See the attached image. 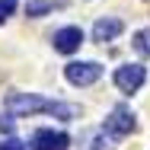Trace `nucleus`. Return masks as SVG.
<instances>
[{
    "label": "nucleus",
    "mask_w": 150,
    "mask_h": 150,
    "mask_svg": "<svg viewBox=\"0 0 150 150\" xmlns=\"http://www.w3.org/2000/svg\"><path fill=\"white\" fill-rule=\"evenodd\" d=\"M3 109L6 115H35V112H48L61 121H74L80 118V105L74 102H58V99H45V96H35V93H10L3 99Z\"/></svg>",
    "instance_id": "f257e3e1"
},
{
    "label": "nucleus",
    "mask_w": 150,
    "mask_h": 150,
    "mask_svg": "<svg viewBox=\"0 0 150 150\" xmlns=\"http://www.w3.org/2000/svg\"><path fill=\"white\" fill-rule=\"evenodd\" d=\"M64 77L70 86H93L99 77H102V67L96 61H70L64 67Z\"/></svg>",
    "instance_id": "f03ea898"
},
{
    "label": "nucleus",
    "mask_w": 150,
    "mask_h": 150,
    "mask_svg": "<svg viewBox=\"0 0 150 150\" xmlns=\"http://www.w3.org/2000/svg\"><path fill=\"white\" fill-rule=\"evenodd\" d=\"M134 125H137V121H134V112H131L128 105H115V109L109 112V118H105V128H102V131H105L109 137H125V134L134 131Z\"/></svg>",
    "instance_id": "7ed1b4c3"
},
{
    "label": "nucleus",
    "mask_w": 150,
    "mask_h": 150,
    "mask_svg": "<svg viewBox=\"0 0 150 150\" xmlns=\"http://www.w3.org/2000/svg\"><path fill=\"white\" fill-rule=\"evenodd\" d=\"M112 80H115V86L121 93H137L147 80V70H144V64H121Z\"/></svg>",
    "instance_id": "20e7f679"
},
{
    "label": "nucleus",
    "mask_w": 150,
    "mask_h": 150,
    "mask_svg": "<svg viewBox=\"0 0 150 150\" xmlns=\"http://www.w3.org/2000/svg\"><path fill=\"white\" fill-rule=\"evenodd\" d=\"M70 147V137L64 131H54V128H42L32 134V147L29 150H67Z\"/></svg>",
    "instance_id": "39448f33"
},
{
    "label": "nucleus",
    "mask_w": 150,
    "mask_h": 150,
    "mask_svg": "<svg viewBox=\"0 0 150 150\" xmlns=\"http://www.w3.org/2000/svg\"><path fill=\"white\" fill-rule=\"evenodd\" d=\"M54 51H61V54H74L80 45H83V29L80 26H64V29L54 32Z\"/></svg>",
    "instance_id": "423d86ee"
},
{
    "label": "nucleus",
    "mask_w": 150,
    "mask_h": 150,
    "mask_svg": "<svg viewBox=\"0 0 150 150\" xmlns=\"http://www.w3.org/2000/svg\"><path fill=\"white\" fill-rule=\"evenodd\" d=\"M121 29H125V23H121L118 16H102V19H96V26H93V42H112V38H118Z\"/></svg>",
    "instance_id": "0eeeda50"
},
{
    "label": "nucleus",
    "mask_w": 150,
    "mask_h": 150,
    "mask_svg": "<svg viewBox=\"0 0 150 150\" xmlns=\"http://www.w3.org/2000/svg\"><path fill=\"white\" fill-rule=\"evenodd\" d=\"M61 3L58 0H26V16H45V13H51V10H58Z\"/></svg>",
    "instance_id": "6e6552de"
},
{
    "label": "nucleus",
    "mask_w": 150,
    "mask_h": 150,
    "mask_svg": "<svg viewBox=\"0 0 150 150\" xmlns=\"http://www.w3.org/2000/svg\"><path fill=\"white\" fill-rule=\"evenodd\" d=\"M134 51L137 54H144V58H150V26L147 29H141V32H134Z\"/></svg>",
    "instance_id": "1a4fd4ad"
},
{
    "label": "nucleus",
    "mask_w": 150,
    "mask_h": 150,
    "mask_svg": "<svg viewBox=\"0 0 150 150\" xmlns=\"http://www.w3.org/2000/svg\"><path fill=\"white\" fill-rule=\"evenodd\" d=\"M112 141H115V137H109L105 131H96V134H93V147H90V150H112Z\"/></svg>",
    "instance_id": "9d476101"
},
{
    "label": "nucleus",
    "mask_w": 150,
    "mask_h": 150,
    "mask_svg": "<svg viewBox=\"0 0 150 150\" xmlns=\"http://www.w3.org/2000/svg\"><path fill=\"white\" fill-rule=\"evenodd\" d=\"M16 10V0H0V23H6Z\"/></svg>",
    "instance_id": "9b49d317"
},
{
    "label": "nucleus",
    "mask_w": 150,
    "mask_h": 150,
    "mask_svg": "<svg viewBox=\"0 0 150 150\" xmlns=\"http://www.w3.org/2000/svg\"><path fill=\"white\" fill-rule=\"evenodd\" d=\"M0 150H26V144H23L19 137H6V141L0 144Z\"/></svg>",
    "instance_id": "f8f14e48"
},
{
    "label": "nucleus",
    "mask_w": 150,
    "mask_h": 150,
    "mask_svg": "<svg viewBox=\"0 0 150 150\" xmlns=\"http://www.w3.org/2000/svg\"><path fill=\"white\" fill-rule=\"evenodd\" d=\"M0 131H13V115H0Z\"/></svg>",
    "instance_id": "ddd939ff"
},
{
    "label": "nucleus",
    "mask_w": 150,
    "mask_h": 150,
    "mask_svg": "<svg viewBox=\"0 0 150 150\" xmlns=\"http://www.w3.org/2000/svg\"><path fill=\"white\" fill-rule=\"evenodd\" d=\"M147 3H150V0H147Z\"/></svg>",
    "instance_id": "4468645a"
}]
</instances>
